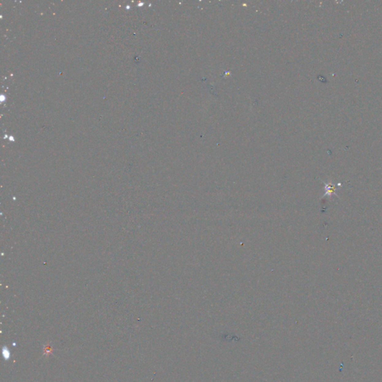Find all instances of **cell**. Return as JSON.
<instances>
[{"mask_svg":"<svg viewBox=\"0 0 382 382\" xmlns=\"http://www.w3.org/2000/svg\"><path fill=\"white\" fill-rule=\"evenodd\" d=\"M326 189L327 190L326 195H331V193H332L336 190L337 188H334V187H330V186H328H328H327V187H326Z\"/></svg>","mask_w":382,"mask_h":382,"instance_id":"obj_1","label":"cell"}]
</instances>
